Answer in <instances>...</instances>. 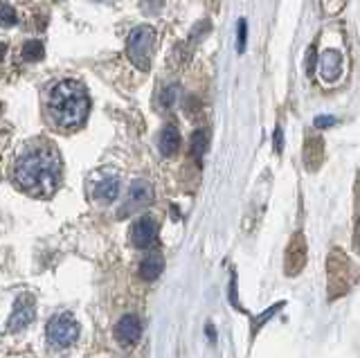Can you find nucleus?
<instances>
[{
	"label": "nucleus",
	"mask_w": 360,
	"mask_h": 358,
	"mask_svg": "<svg viewBox=\"0 0 360 358\" xmlns=\"http://www.w3.org/2000/svg\"><path fill=\"white\" fill-rule=\"evenodd\" d=\"M61 181V158L50 142H32L14 162V183L30 196L48 198Z\"/></svg>",
	"instance_id": "f257e3e1"
},
{
	"label": "nucleus",
	"mask_w": 360,
	"mask_h": 358,
	"mask_svg": "<svg viewBox=\"0 0 360 358\" xmlns=\"http://www.w3.org/2000/svg\"><path fill=\"white\" fill-rule=\"evenodd\" d=\"M90 113V99L82 82L61 79L50 86L45 95V115L59 131H75L86 122Z\"/></svg>",
	"instance_id": "f03ea898"
},
{
	"label": "nucleus",
	"mask_w": 360,
	"mask_h": 358,
	"mask_svg": "<svg viewBox=\"0 0 360 358\" xmlns=\"http://www.w3.org/2000/svg\"><path fill=\"white\" fill-rule=\"evenodd\" d=\"M153 46H155V32L149 25H140L131 30V34L127 39V54L131 63L138 70L146 72L151 68V54H153Z\"/></svg>",
	"instance_id": "7ed1b4c3"
},
{
	"label": "nucleus",
	"mask_w": 360,
	"mask_h": 358,
	"mask_svg": "<svg viewBox=\"0 0 360 358\" xmlns=\"http://www.w3.org/2000/svg\"><path fill=\"white\" fill-rule=\"evenodd\" d=\"M45 335H48V343H50V347H54V350H68V347H72L77 340L79 324L70 313H61V316H54L48 322Z\"/></svg>",
	"instance_id": "20e7f679"
},
{
	"label": "nucleus",
	"mask_w": 360,
	"mask_h": 358,
	"mask_svg": "<svg viewBox=\"0 0 360 358\" xmlns=\"http://www.w3.org/2000/svg\"><path fill=\"white\" fill-rule=\"evenodd\" d=\"M34 316H37V302H34V295L25 293L16 300L14 311L9 316V331H22L25 327H30Z\"/></svg>",
	"instance_id": "39448f33"
},
{
	"label": "nucleus",
	"mask_w": 360,
	"mask_h": 358,
	"mask_svg": "<svg viewBox=\"0 0 360 358\" xmlns=\"http://www.w3.org/2000/svg\"><path fill=\"white\" fill-rule=\"evenodd\" d=\"M158 237V226L151 217H140L131 228V243L135 248H149Z\"/></svg>",
	"instance_id": "423d86ee"
},
{
	"label": "nucleus",
	"mask_w": 360,
	"mask_h": 358,
	"mask_svg": "<svg viewBox=\"0 0 360 358\" xmlns=\"http://www.w3.org/2000/svg\"><path fill=\"white\" fill-rule=\"evenodd\" d=\"M153 200V189L151 185L146 183V181H135L129 189V198H127V203H124V215H129V212H135V210H140L144 205H149Z\"/></svg>",
	"instance_id": "0eeeda50"
},
{
	"label": "nucleus",
	"mask_w": 360,
	"mask_h": 358,
	"mask_svg": "<svg viewBox=\"0 0 360 358\" xmlns=\"http://www.w3.org/2000/svg\"><path fill=\"white\" fill-rule=\"evenodd\" d=\"M142 335V322L138 316H124L117 324H115V338L120 345L129 347L135 345Z\"/></svg>",
	"instance_id": "6e6552de"
},
{
	"label": "nucleus",
	"mask_w": 360,
	"mask_h": 358,
	"mask_svg": "<svg viewBox=\"0 0 360 358\" xmlns=\"http://www.w3.org/2000/svg\"><path fill=\"white\" fill-rule=\"evenodd\" d=\"M120 196V178L117 176H101L93 185V198L99 203H112Z\"/></svg>",
	"instance_id": "1a4fd4ad"
},
{
	"label": "nucleus",
	"mask_w": 360,
	"mask_h": 358,
	"mask_svg": "<svg viewBox=\"0 0 360 358\" xmlns=\"http://www.w3.org/2000/svg\"><path fill=\"white\" fill-rule=\"evenodd\" d=\"M304 262H307V245H304V239L297 237L290 241L288 250H286V273L288 275H297L302 271Z\"/></svg>",
	"instance_id": "9d476101"
},
{
	"label": "nucleus",
	"mask_w": 360,
	"mask_h": 358,
	"mask_svg": "<svg viewBox=\"0 0 360 358\" xmlns=\"http://www.w3.org/2000/svg\"><path fill=\"white\" fill-rule=\"evenodd\" d=\"M320 75L324 82H335L342 75V54L335 50H326L320 59Z\"/></svg>",
	"instance_id": "9b49d317"
},
{
	"label": "nucleus",
	"mask_w": 360,
	"mask_h": 358,
	"mask_svg": "<svg viewBox=\"0 0 360 358\" xmlns=\"http://www.w3.org/2000/svg\"><path fill=\"white\" fill-rule=\"evenodd\" d=\"M180 149V133L176 127H165L162 133H160V153L165 155V158H172V155H176Z\"/></svg>",
	"instance_id": "f8f14e48"
},
{
	"label": "nucleus",
	"mask_w": 360,
	"mask_h": 358,
	"mask_svg": "<svg viewBox=\"0 0 360 358\" xmlns=\"http://www.w3.org/2000/svg\"><path fill=\"white\" fill-rule=\"evenodd\" d=\"M162 266H165L162 255H158V252L149 255V257H146V260L142 262V266H140V275H142V279H146V282H153V279L160 277Z\"/></svg>",
	"instance_id": "ddd939ff"
},
{
	"label": "nucleus",
	"mask_w": 360,
	"mask_h": 358,
	"mask_svg": "<svg viewBox=\"0 0 360 358\" xmlns=\"http://www.w3.org/2000/svg\"><path fill=\"white\" fill-rule=\"evenodd\" d=\"M43 54H45V48H43V43L37 41V39L25 41V43H22V48H20V57L25 61H41Z\"/></svg>",
	"instance_id": "4468645a"
},
{
	"label": "nucleus",
	"mask_w": 360,
	"mask_h": 358,
	"mask_svg": "<svg viewBox=\"0 0 360 358\" xmlns=\"http://www.w3.org/2000/svg\"><path fill=\"white\" fill-rule=\"evenodd\" d=\"M207 149V131H196L194 136H191V153H194V158L200 160L202 153Z\"/></svg>",
	"instance_id": "2eb2a0df"
},
{
	"label": "nucleus",
	"mask_w": 360,
	"mask_h": 358,
	"mask_svg": "<svg viewBox=\"0 0 360 358\" xmlns=\"http://www.w3.org/2000/svg\"><path fill=\"white\" fill-rule=\"evenodd\" d=\"M0 25L5 27L16 25V9L7 3H0Z\"/></svg>",
	"instance_id": "dca6fc26"
},
{
	"label": "nucleus",
	"mask_w": 360,
	"mask_h": 358,
	"mask_svg": "<svg viewBox=\"0 0 360 358\" xmlns=\"http://www.w3.org/2000/svg\"><path fill=\"white\" fill-rule=\"evenodd\" d=\"M245 39H248V25L245 20H239V43H236V50L239 52L245 50Z\"/></svg>",
	"instance_id": "f3484780"
},
{
	"label": "nucleus",
	"mask_w": 360,
	"mask_h": 358,
	"mask_svg": "<svg viewBox=\"0 0 360 358\" xmlns=\"http://www.w3.org/2000/svg\"><path fill=\"white\" fill-rule=\"evenodd\" d=\"M313 68H315V48L309 50V61H307V75L309 77L313 75Z\"/></svg>",
	"instance_id": "a211bd4d"
},
{
	"label": "nucleus",
	"mask_w": 360,
	"mask_h": 358,
	"mask_svg": "<svg viewBox=\"0 0 360 358\" xmlns=\"http://www.w3.org/2000/svg\"><path fill=\"white\" fill-rule=\"evenodd\" d=\"M331 124H335V120H333V117H318V120H315V127H318V129H322V127H331Z\"/></svg>",
	"instance_id": "6ab92c4d"
},
{
	"label": "nucleus",
	"mask_w": 360,
	"mask_h": 358,
	"mask_svg": "<svg viewBox=\"0 0 360 358\" xmlns=\"http://www.w3.org/2000/svg\"><path fill=\"white\" fill-rule=\"evenodd\" d=\"M275 142H277V151H281V144H284V138H281V129L275 131Z\"/></svg>",
	"instance_id": "aec40b11"
},
{
	"label": "nucleus",
	"mask_w": 360,
	"mask_h": 358,
	"mask_svg": "<svg viewBox=\"0 0 360 358\" xmlns=\"http://www.w3.org/2000/svg\"><path fill=\"white\" fill-rule=\"evenodd\" d=\"M5 52H7V46H5V43H0V59L5 57Z\"/></svg>",
	"instance_id": "412c9836"
},
{
	"label": "nucleus",
	"mask_w": 360,
	"mask_h": 358,
	"mask_svg": "<svg viewBox=\"0 0 360 358\" xmlns=\"http://www.w3.org/2000/svg\"><path fill=\"white\" fill-rule=\"evenodd\" d=\"M97 3H106V0H97Z\"/></svg>",
	"instance_id": "4be33fe9"
}]
</instances>
